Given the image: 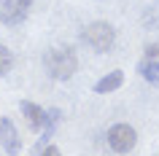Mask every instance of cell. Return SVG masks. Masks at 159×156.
<instances>
[{"instance_id": "7", "label": "cell", "mask_w": 159, "mask_h": 156, "mask_svg": "<svg viewBox=\"0 0 159 156\" xmlns=\"http://www.w3.org/2000/svg\"><path fill=\"white\" fill-rule=\"evenodd\" d=\"M121 83H124V73H121V70H113V73L102 75L100 81L94 83V94H108V91H116Z\"/></svg>"}, {"instance_id": "3", "label": "cell", "mask_w": 159, "mask_h": 156, "mask_svg": "<svg viewBox=\"0 0 159 156\" xmlns=\"http://www.w3.org/2000/svg\"><path fill=\"white\" fill-rule=\"evenodd\" d=\"M19 108H22V113H25L30 129L46 132V137H51V129H54V118H51V116H54V113H46L41 105H35V102H30V100H22Z\"/></svg>"}, {"instance_id": "8", "label": "cell", "mask_w": 159, "mask_h": 156, "mask_svg": "<svg viewBox=\"0 0 159 156\" xmlns=\"http://www.w3.org/2000/svg\"><path fill=\"white\" fill-rule=\"evenodd\" d=\"M138 70H140V75H143L148 83H159V62H157L154 57L143 59L140 65H138Z\"/></svg>"}, {"instance_id": "2", "label": "cell", "mask_w": 159, "mask_h": 156, "mask_svg": "<svg viewBox=\"0 0 159 156\" xmlns=\"http://www.w3.org/2000/svg\"><path fill=\"white\" fill-rule=\"evenodd\" d=\"M116 41V30L108 22H92L84 27V43L92 46L94 51H108Z\"/></svg>"}, {"instance_id": "10", "label": "cell", "mask_w": 159, "mask_h": 156, "mask_svg": "<svg viewBox=\"0 0 159 156\" xmlns=\"http://www.w3.org/2000/svg\"><path fill=\"white\" fill-rule=\"evenodd\" d=\"M146 57H154V59L159 57V46H157V43H151V46H146Z\"/></svg>"}, {"instance_id": "9", "label": "cell", "mask_w": 159, "mask_h": 156, "mask_svg": "<svg viewBox=\"0 0 159 156\" xmlns=\"http://www.w3.org/2000/svg\"><path fill=\"white\" fill-rule=\"evenodd\" d=\"M11 65H14V54L8 51V46H3V43H0V75L8 73Z\"/></svg>"}, {"instance_id": "5", "label": "cell", "mask_w": 159, "mask_h": 156, "mask_svg": "<svg viewBox=\"0 0 159 156\" xmlns=\"http://www.w3.org/2000/svg\"><path fill=\"white\" fill-rule=\"evenodd\" d=\"M33 0H3L0 6V22L3 25H22L30 14Z\"/></svg>"}, {"instance_id": "1", "label": "cell", "mask_w": 159, "mask_h": 156, "mask_svg": "<svg viewBox=\"0 0 159 156\" xmlns=\"http://www.w3.org/2000/svg\"><path fill=\"white\" fill-rule=\"evenodd\" d=\"M43 65H46V73L57 81H67L70 75L78 70V59H75V51L70 46H59V49H51L46 57H43Z\"/></svg>"}, {"instance_id": "11", "label": "cell", "mask_w": 159, "mask_h": 156, "mask_svg": "<svg viewBox=\"0 0 159 156\" xmlns=\"http://www.w3.org/2000/svg\"><path fill=\"white\" fill-rule=\"evenodd\" d=\"M43 154H59V148L57 145H46V148H43Z\"/></svg>"}, {"instance_id": "6", "label": "cell", "mask_w": 159, "mask_h": 156, "mask_svg": "<svg viewBox=\"0 0 159 156\" xmlns=\"http://www.w3.org/2000/svg\"><path fill=\"white\" fill-rule=\"evenodd\" d=\"M0 145L6 148L8 154H16L19 148V135H16V127L11 118H0Z\"/></svg>"}, {"instance_id": "4", "label": "cell", "mask_w": 159, "mask_h": 156, "mask_svg": "<svg viewBox=\"0 0 159 156\" xmlns=\"http://www.w3.org/2000/svg\"><path fill=\"white\" fill-rule=\"evenodd\" d=\"M135 140H138V135H135V129L129 127V124H113V127L108 129V145L113 148L116 154L132 151Z\"/></svg>"}]
</instances>
